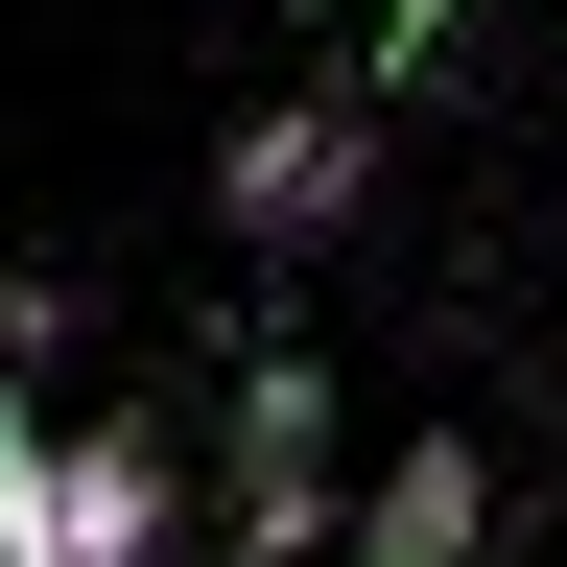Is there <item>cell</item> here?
<instances>
[{
  "label": "cell",
  "mask_w": 567,
  "mask_h": 567,
  "mask_svg": "<svg viewBox=\"0 0 567 567\" xmlns=\"http://www.w3.org/2000/svg\"><path fill=\"white\" fill-rule=\"evenodd\" d=\"M0 567H48V425H24V284H0Z\"/></svg>",
  "instance_id": "5"
},
{
  "label": "cell",
  "mask_w": 567,
  "mask_h": 567,
  "mask_svg": "<svg viewBox=\"0 0 567 567\" xmlns=\"http://www.w3.org/2000/svg\"><path fill=\"white\" fill-rule=\"evenodd\" d=\"M496 544V473L473 450H379V496L331 520V567H473Z\"/></svg>",
  "instance_id": "4"
},
{
  "label": "cell",
  "mask_w": 567,
  "mask_h": 567,
  "mask_svg": "<svg viewBox=\"0 0 567 567\" xmlns=\"http://www.w3.org/2000/svg\"><path fill=\"white\" fill-rule=\"evenodd\" d=\"M354 166H379V95H308V118H260L237 142V237H331Z\"/></svg>",
  "instance_id": "3"
},
{
  "label": "cell",
  "mask_w": 567,
  "mask_h": 567,
  "mask_svg": "<svg viewBox=\"0 0 567 567\" xmlns=\"http://www.w3.org/2000/svg\"><path fill=\"white\" fill-rule=\"evenodd\" d=\"M166 544H189L166 425H95V450H48V567H166Z\"/></svg>",
  "instance_id": "2"
},
{
  "label": "cell",
  "mask_w": 567,
  "mask_h": 567,
  "mask_svg": "<svg viewBox=\"0 0 567 567\" xmlns=\"http://www.w3.org/2000/svg\"><path fill=\"white\" fill-rule=\"evenodd\" d=\"M450 24H473V0H402V24H379V71H354V95H379V118H402V71H425V48H450Z\"/></svg>",
  "instance_id": "6"
},
{
  "label": "cell",
  "mask_w": 567,
  "mask_h": 567,
  "mask_svg": "<svg viewBox=\"0 0 567 567\" xmlns=\"http://www.w3.org/2000/svg\"><path fill=\"white\" fill-rule=\"evenodd\" d=\"M213 544H331V379L308 354H237V496H213Z\"/></svg>",
  "instance_id": "1"
}]
</instances>
